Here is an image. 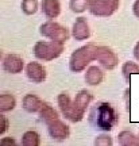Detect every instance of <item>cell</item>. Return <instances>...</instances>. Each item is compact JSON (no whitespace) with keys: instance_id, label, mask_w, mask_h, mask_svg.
Returning a JSON list of instances; mask_svg holds the SVG:
<instances>
[{"instance_id":"12","label":"cell","mask_w":139,"mask_h":146,"mask_svg":"<svg viewBox=\"0 0 139 146\" xmlns=\"http://www.w3.org/2000/svg\"><path fill=\"white\" fill-rule=\"evenodd\" d=\"M42 106H43V100L41 98H38L35 94H27L22 99L23 110L30 112V114H39Z\"/></svg>"},{"instance_id":"2","label":"cell","mask_w":139,"mask_h":146,"mask_svg":"<svg viewBox=\"0 0 139 146\" xmlns=\"http://www.w3.org/2000/svg\"><path fill=\"white\" fill-rule=\"evenodd\" d=\"M96 52H97V45H95L92 42L76 49L69 58L70 72L81 73L84 70H87L89 64L92 61H96Z\"/></svg>"},{"instance_id":"3","label":"cell","mask_w":139,"mask_h":146,"mask_svg":"<svg viewBox=\"0 0 139 146\" xmlns=\"http://www.w3.org/2000/svg\"><path fill=\"white\" fill-rule=\"evenodd\" d=\"M65 50V43L58 41H38L34 45V56L36 60L49 62L61 56Z\"/></svg>"},{"instance_id":"16","label":"cell","mask_w":139,"mask_h":146,"mask_svg":"<svg viewBox=\"0 0 139 146\" xmlns=\"http://www.w3.org/2000/svg\"><path fill=\"white\" fill-rule=\"evenodd\" d=\"M118 143L120 146H139V135L132 131L123 130L118 134Z\"/></svg>"},{"instance_id":"14","label":"cell","mask_w":139,"mask_h":146,"mask_svg":"<svg viewBox=\"0 0 139 146\" xmlns=\"http://www.w3.org/2000/svg\"><path fill=\"white\" fill-rule=\"evenodd\" d=\"M84 80L88 85H92V87H96V85H100L104 80V72L100 66H96V65H91L88 66L87 70H85V74H84Z\"/></svg>"},{"instance_id":"27","label":"cell","mask_w":139,"mask_h":146,"mask_svg":"<svg viewBox=\"0 0 139 146\" xmlns=\"http://www.w3.org/2000/svg\"><path fill=\"white\" fill-rule=\"evenodd\" d=\"M132 54H134V58L139 62V41L136 42V45L134 46V50H132Z\"/></svg>"},{"instance_id":"19","label":"cell","mask_w":139,"mask_h":146,"mask_svg":"<svg viewBox=\"0 0 139 146\" xmlns=\"http://www.w3.org/2000/svg\"><path fill=\"white\" fill-rule=\"evenodd\" d=\"M122 74H123L126 83L130 84L132 74H139V64L134 61H127L122 65Z\"/></svg>"},{"instance_id":"18","label":"cell","mask_w":139,"mask_h":146,"mask_svg":"<svg viewBox=\"0 0 139 146\" xmlns=\"http://www.w3.org/2000/svg\"><path fill=\"white\" fill-rule=\"evenodd\" d=\"M16 107V99L11 94H1L0 95V112H10Z\"/></svg>"},{"instance_id":"8","label":"cell","mask_w":139,"mask_h":146,"mask_svg":"<svg viewBox=\"0 0 139 146\" xmlns=\"http://www.w3.org/2000/svg\"><path fill=\"white\" fill-rule=\"evenodd\" d=\"M47 131H49V135L52 137L53 139L56 141H65L69 138L70 135V129L69 126L61 120L60 118L52 120L50 123H47Z\"/></svg>"},{"instance_id":"4","label":"cell","mask_w":139,"mask_h":146,"mask_svg":"<svg viewBox=\"0 0 139 146\" xmlns=\"http://www.w3.org/2000/svg\"><path fill=\"white\" fill-rule=\"evenodd\" d=\"M57 104H58V108L61 111L62 116L66 120L72 122V123L81 122L84 119V116H85V112H83L78 108L74 99H72L66 92H61L57 96Z\"/></svg>"},{"instance_id":"13","label":"cell","mask_w":139,"mask_h":146,"mask_svg":"<svg viewBox=\"0 0 139 146\" xmlns=\"http://www.w3.org/2000/svg\"><path fill=\"white\" fill-rule=\"evenodd\" d=\"M41 10L46 19H57L61 14V3L60 0H42Z\"/></svg>"},{"instance_id":"22","label":"cell","mask_w":139,"mask_h":146,"mask_svg":"<svg viewBox=\"0 0 139 146\" xmlns=\"http://www.w3.org/2000/svg\"><path fill=\"white\" fill-rule=\"evenodd\" d=\"M21 8L23 14H26V15H34V14H36V11L39 8L38 0H22Z\"/></svg>"},{"instance_id":"24","label":"cell","mask_w":139,"mask_h":146,"mask_svg":"<svg viewBox=\"0 0 139 146\" xmlns=\"http://www.w3.org/2000/svg\"><path fill=\"white\" fill-rule=\"evenodd\" d=\"M8 127H10V122L7 119V116L1 112V115H0V135H4L8 130Z\"/></svg>"},{"instance_id":"23","label":"cell","mask_w":139,"mask_h":146,"mask_svg":"<svg viewBox=\"0 0 139 146\" xmlns=\"http://www.w3.org/2000/svg\"><path fill=\"white\" fill-rule=\"evenodd\" d=\"M93 143L96 146H112L113 141H112V137L108 135V134H100L95 138Z\"/></svg>"},{"instance_id":"5","label":"cell","mask_w":139,"mask_h":146,"mask_svg":"<svg viewBox=\"0 0 139 146\" xmlns=\"http://www.w3.org/2000/svg\"><path fill=\"white\" fill-rule=\"evenodd\" d=\"M39 34L43 38L52 39V41H58L66 43V41L70 38V33L65 26H62L61 23L56 21L47 19L39 26Z\"/></svg>"},{"instance_id":"25","label":"cell","mask_w":139,"mask_h":146,"mask_svg":"<svg viewBox=\"0 0 139 146\" xmlns=\"http://www.w3.org/2000/svg\"><path fill=\"white\" fill-rule=\"evenodd\" d=\"M16 141H15V138H12V137H5V138H1L0 139V145H15Z\"/></svg>"},{"instance_id":"1","label":"cell","mask_w":139,"mask_h":146,"mask_svg":"<svg viewBox=\"0 0 139 146\" xmlns=\"http://www.w3.org/2000/svg\"><path fill=\"white\" fill-rule=\"evenodd\" d=\"M89 122L96 130L108 133L119 123V114L111 103L99 102L91 110Z\"/></svg>"},{"instance_id":"26","label":"cell","mask_w":139,"mask_h":146,"mask_svg":"<svg viewBox=\"0 0 139 146\" xmlns=\"http://www.w3.org/2000/svg\"><path fill=\"white\" fill-rule=\"evenodd\" d=\"M132 12H134V15L139 19V0H135V3L132 4Z\"/></svg>"},{"instance_id":"15","label":"cell","mask_w":139,"mask_h":146,"mask_svg":"<svg viewBox=\"0 0 139 146\" xmlns=\"http://www.w3.org/2000/svg\"><path fill=\"white\" fill-rule=\"evenodd\" d=\"M92 100H93L92 94H91L89 91H87V89L78 91L77 95H76V98H74V102H76L77 107L81 110L83 112H87V110H88V107L91 106Z\"/></svg>"},{"instance_id":"7","label":"cell","mask_w":139,"mask_h":146,"mask_svg":"<svg viewBox=\"0 0 139 146\" xmlns=\"http://www.w3.org/2000/svg\"><path fill=\"white\" fill-rule=\"evenodd\" d=\"M96 61L100 64L101 68L107 69V70H112L119 65L118 54L108 46H97Z\"/></svg>"},{"instance_id":"9","label":"cell","mask_w":139,"mask_h":146,"mask_svg":"<svg viewBox=\"0 0 139 146\" xmlns=\"http://www.w3.org/2000/svg\"><path fill=\"white\" fill-rule=\"evenodd\" d=\"M26 76L27 78L32 81L35 84H41L43 83L47 77V73H46V68L42 65L41 62H36V61H31L26 65Z\"/></svg>"},{"instance_id":"21","label":"cell","mask_w":139,"mask_h":146,"mask_svg":"<svg viewBox=\"0 0 139 146\" xmlns=\"http://www.w3.org/2000/svg\"><path fill=\"white\" fill-rule=\"evenodd\" d=\"M91 0H70L69 1V8L74 14H83L87 10H89Z\"/></svg>"},{"instance_id":"11","label":"cell","mask_w":139,"mask_h":146,"mask_svg":"<svg viewBox=\"0 0 139 146\" xmlns=\"http://www.w3.org/2000/svg\"><path fill=\"white\" fill-rule=\"evenodd\" d=\"M26 68L24 66V61L21 56L16 54H7L3 58V69L10 74H18L22 73V70Z\"/></svg>"},{"instance_id":"6","label":"cell","mask_w":139,"mask_h":146,"mask_svg":"<svg viewBox=\"0 0 139 146\" xmlns=\"http://www.w3.org/2000/svg\"><path fill=\"white\" fill-rule=\"evenodd\" d=\"M120 7V0H91L89 12L97 18L112 16Z\"/></svg>"},{"instance_id":"10","label":"cell","mask_w":139,"mask_h":146,"mask_svg":"<svg viewBox=\"0 0 139 146\" xmlns=\"http://www.w3.org/2000/svg\"><path fill=\"white\" fill-rule=\"evenodd\" d=\"M72 36L76 41H87L91 38V27L87 18L78 16L72 27Z\"/></svg>"},{"instance_id":"17","label":"cell","mask_w":139,"mask_h":146,"mask_svg":"<svg viewBox=\"0 0 139 146\" xmlns=\"http://www.w3.org/2000/svg\"><path fill=\"white\" fill-rule=\"evenodd\" d=\"M39 116H41V120L45 125L50 123L52 120L57 119V118H60V115L54 110V107L50 103H47V102H43V106H42L41 111H39Z\"/></svg>"},{"instance_id":"20","label":"cell","mask_w":139,"mask_h":146,"mask_svg":"<svg viewBox=\"0 0 139 146\" xmlns=\"http://www.w3.org/2000/svg\"><path fill=\"white\" fill-rule=\"evenodd\" d=\"M22 146H39L41 145V135L34 130H28L22 135Z\"/></svg>"}]
</instances>
